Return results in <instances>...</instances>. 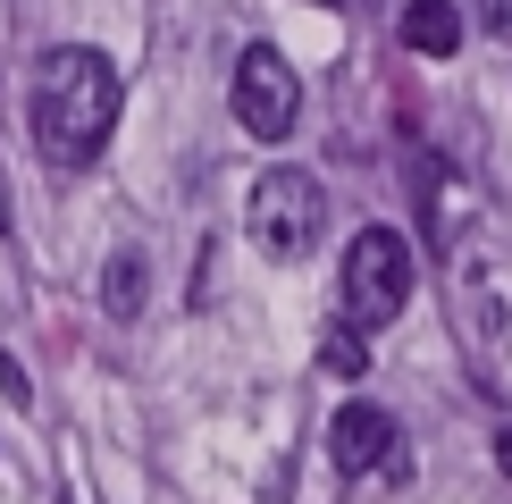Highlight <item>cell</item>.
Here are the masks:
<instances>
[{"label": "cell", "instance_id": "1", "mask_svg": "<svg viewBox=\"0 0 512 504\" xmlns=\"http://www.w3.org/2000/svg\"><path fill=\"white\" fill-rule=\"evenodd\" d=\"M118 101H126V84H118V68L101 51H84V42L42 51L34 110H26L42 168H93L101 143H110V126H118Z\"/></svg>", "mask_w": 512, "mask_h": 504}, {"label": "cell", "instance_id": "2", "mask_svg": "<svg viewBox=\"0 0 512 504\" xmlns=\"http://www.w3.org/2000/svg\"><path fill=\"white\" fill-rule=\"evenodd\" d=\"M412 278H420L412 236H403V227H361V236L345 244V320H353V328H387V320H403Z\"/></svg>", "mask_w": 512, "mask_h": 504}, {"label": "cell", "instance_id": "3", "mask_svg": "<svg viewBox=\"0 0 512 504\" xmlns=\"http://www.w3.org/2000/svg\"><path fill=\"white\" fill-rule=\"evenodd\" d=\"M244 227L277 269H294L319 244V227H328V194H319V177H303V168H269L252 185V202H244Z\"/></svg>", "mask_w": 512, "mask_h": 504}, {"label": "cell", "instance_id": "4", "mask_svg": "<svg viewBox=\"0 0 512 504\" xmlns=\"http://www.w3.org/2000/svg\"><path fill=\"white\" fill-rule=\"evenodd\" d=\"M227 110L252 143H286L294 118H303V76L286 68V51H269V42H252L236 59V76H227Z\"/></svg>", "mask_w": 512, "mask_h": 504}, {"label": "cell", "instance_id": "5", "mask_svg": "<svg viewBox=\"0 0 512 504\" xmlns=\"http://www.w3.org/2000/svg\"><path fill=\"white\" fill-rule=\"evenodd\" d=\"M454 328H462V345H471V362L496 378L512 311L496 303V261H487V252H462V261H454Z\"/></svg>", "mask_w": 512, "mask_h": 504}, {"label": "cell", "instance_id": "6", "mask_svg": "<svg viewBox=\"0 0 512 504\" xmlns=\"http://www.w3.org/2000/svg\"><path fill=\"white\" fill-rule=\"evenodd\" d=\"M387 446H395L387 404H336V420H328V471L336 479H370L387 462Z\"/></svg>", "mask_w": 512, "mask_h": 504}, {"label": "cell", "instance_id": "7", "mask_svg": "<svg viewBox=\"0 0 512 504\" xmlns=\"http://www.w3.org/2000/svg\"><path fill=\"white\" fill-rule=\"evenodd\" d=\"M403 51H420V59H454L462 51V9L454 0H403Z\"/></svg>", "mask_w": 512, "mask_h": 504}, {"label": "cell", "instance_id": "8", "mask_svg": "<svg viewBox=\"0 0 512 504\" xmlns=\"http://www.w3.org/2000/svg\"><path fill=\"white\" fill-rule=\"evenodd\" d=\"M101 311H110V320H135L143 311V252H118V261L101 269Z\"/></svg>", "mask_w": 512, "mask_h": 504}, {"label": "cell", "instance_id": "9", "mask_svg": "<svg viewBox=\"0 0 512 504\" xmlns=\"http://www.w3.org/2000/svg\"><path fill=\"white\" fill-rule=\"evenodd\" d=\"M319 370H336V378H361V370H370V345H361V328H353V320H336V328H328V345H319Z\"/></svg>", "mask_w": 512, "mask_h": 504}, {"label": "cell", "instance_id": "10", "mask_svg": "<svg viewBox=\"0 0 512 504\" xmlns=\"http://www.w3.org/2000/svg\"><path fill=\"white\" fill-rule=\"evenodd\" d=\"M479 26L496 34V42H512V0H479Z\"/></svg>", "mask_w": 512, "mask_h": 504}, {"label": "cell", "instance_id": "11", "mask_svg": "<svg viewBox=\"0 0 512 504\" xmlns=\"http://www.w3.org/2000/svg\"><path fill=\"white\" fill-rule=\"evenodd\" d=\"M0 395H9V404H26V395H34L26 387V362H0Z\"/></svg>", "mask_w": 512, "mask_h": 504}, {"label": "cell", "instance_id": "12", "mask_svg": "<svg viewBox=\"0 0 512 504\" xmlns=\"http://www.w3.org/2000/svg\"><path fill=\"white\" fill-rule=\"evenodd\" d=\"M496 462H504V479H512V420L496 429Z\"/></svg>", "mask_w": 512, "mask_h": 504}, {"label": "cell", "instance_id": "13", "mask_svg": "<svg viewBox=\"0 0 512 504\" xmlns=\"http://www.w3.org/2000/svg\"><path fill=\"white\" fill-rule=\"evenodd\" d=\"M0 227H9V210H0Z\"/></svg>", "mask_w": 512, "mask_h": 504}]
</instances>
